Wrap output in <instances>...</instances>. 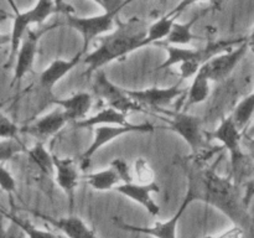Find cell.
<instances>
[{
  "label": "cell",
  "instance_id": "obj_9",
  "mask_svg": "<svg viewBox=\"0 0 254 238\" xmlns=\"http://www.w3.org/2000/svg\"><path fill=\"white\" fill-rule=\"evenodd\" d=\"M155 130V125L151 123H140L131 124L128 123L126 125H102L94 128V138L91 145L87 148V150L81 156V168L82 170H86L91 164L92 158L98 150H101L104 145L113 141L114 139L121 138L126 134L139 133L148 134L153 133Z\"/></svg>",
  "mask_w": 254,
  "mask_h": 238
},
{
  "label": "cell",
  "instance_id": "obj_42",
  "mask_svg": "<svg viewBox=\"0 0 254 238\" xmlns=\"http://www.w3.org/2000/svg\"><path fill=\"white\" fill-rule=\"evenodd\" d=\"M243 136H248V138H252V136H254V124L253 125H251L250 128H247V130L245 131Z\"/></svg>",
  "mask_w": 254,
  "mask_h": 238
},
{
  "label": "cell",
  "instance_id": "obj_43",
  "mask_svg": "<svg viewBox=\"0 0 254 238\" xmlns=\"http://www.w3.org/2000/svg\"><path fill=\"white\" fill-rule=\"evenodd\" d=\"M160 1H164V0H160Z\"/></svg>",
  "mask_w": 254,
  "mask_h": 238
},
{
  "label": "cell",
  "instance_id": "obj_16",
  "mask_svg": "<svg viewBox=\"0 0 254 238\" xmlns=\"http://www.w3.org/2000/svg\"><path fill=\"white\" fill-rule=\"evenodd\" d=\"M114 191L130 198L131 201L136 202L138 205L143 206L150 215L158 216L160 213V207L154 201V198L151 197V193L160 191V186L156 182L150 183V185H139L136 182L119 183L114 188Z\"/></svg>",
  "mask_w": 254,
  "mask_h": 238
},
{
  "label": "cell",
  "instance_id": "obj_44",
  "mask_svg": "<svg viewBox=\"0 0 254 238\" xmlns=\"http://www.w3.org/2000/svg\"><path fill=\"white\" fill-rule=\"evenodd\" d=\"M0 107H1V104H0Z\"/></svg>",
  "mask_w": 254,
  "mask_h": 238
},
{
  "label": "cell",
  "instance_id": "obj_10",
  "mask_svg": "<svg viewBox=\"0 0 254 238\" xmlns=\"http://www.w3.org/2000/svg\"><path fill=\"white\" fill-rule=\"evenodd\" d=\"M195 201L193 196L190 192H186L185 197H184L183 202H181L180 207L178 208L173 217L169 218L165 222H155L153 226L149 227H138V226H133L130 223H127L124 221L119 220L118 217H113V223L118 228L123 231H128V232L133 233H141V235H148L154 238H176V230H178V223L185 211L188 210L189 206Z\"/></svg>",
  "mask_w": 254,
  "mask_h": 238
},
{
  "label": "cell",
  "instance_id": "obj_32",
  "mask_svg": "<svg viewBox=\"0 0 254 238\" xmlns=\"http://www.w3.org/2000/svg\"><path fill=\"white\" fill-rule=\"evenodd\" d=\"M111 166L117 171V174L121 178L122 183H129L134 182L133 180V171H131V168L129 166V164L127 163L126 160L121 158L114 159L111 163Z\"/></svg>",
  "mask_w": 254,
  "mask_h": 238
},
{
  "label": "cell",
  "instance_id": "obj_33",
  "mask_svg": "<svg viewBox=\"0 0 254 238\" xmlns=\"http://www.w3.org/2000/svg\"><path fill=\"white\" fill-rule=\"evenodd\" d=\"M0 188L7 193H11L16 190L14 176L10 174V171L5 168L2 163H0Z\"/></svg>",
  "mask_w": 254,
  "mask_h": 238
},
{
  "label": "cell",
  "instance_id": "obj_41",
  "mask_svg": "<svg viewBox=\"0 0 254 238\" xmlns=\"http://www.w3.org/2000/svg\"><path fill=\"white\" fill-rule=\"evenodd\" d=\"M7 1V4H9V6L11 7V10L12 11H14V14L15 15H17L19 14V7H17V5H16V2H15V0H6Z\"/></svg>",
  "mask_w": 254,
  "mask_h": 238
},
{
  "label": "cell",
  "instance_id": "obj_24",
  "mask_svg": "<svg viewBox=\"0 0 254 238\" xmlns=\"http://www.w3.org/2000/svg\"><path fill=\"white\" fill-rule=\"evenodd\" d=\"M254 114V92L246 96L245 98L241 99L240 103L235 107L231 118H232L235 125L245 134L247 130V125L252 119Z\"/></svg>",
  "mask_w": 254,
  "mask_h": 238
},
{
  "label": "cell",
  "instance_id": "obj_29",
  "mask_svg": "<svg viewBox=\"0 0 254 238\" xmlns=\"http://www.w3.org/2000/svg\"><path fill=\"white\" fill-rule=\"evenodd\" d=\"M25 145L19 139H1L0 140V163L9 161L17 154L25 151Z\"/></svg>",
  "mask_w": 254,
  "mask_h": 238
},
{
  "label": "cell",
  "instance_id": "obj_34",
  "mask_svg": "<svg viewBox=\"0 0 254 238\" xmlns=\"http://www.w3.org/2000/svg\"><path fill=\"white\" fill-rule=\"evenodd\" d=\"M0 238H27L24 231L19 227L15 222L10 221L7 228H4L2 225V217L0 216Z\"/></svg>",
  "mask_w": 254,
  "mask_h": 238
},
{
  "label": "cell",
  "instance_id": "obj_30",
  "mask_svg": "<svg viewBox=\"0 0 254 238\" xmlns=\"http://www.w3.org/2000/svg\"><path fill=\"white\" fill-rule=\"evenodd\" d=\"M226 1H228V0H180V2L165 15L176 20L185 10H188V7L192 6L193 4H197V2H208V4H211V6L220 9L221 5Z\"/></svg>",
  "mask_w": 254,
  "mask_h": 238
},
{
  "label": "cell",
  "instance_id": "obj_12",
  "mask_svg": "<svg viewBox=\"0 0 254 238\" xmlns=\"http://www.w3.org/2000/svg\"><path fill=\"white\" fill-rule=\"evenodd\" d=\"M57 27V24L50 25L44 30H27L25 34L24 39H22L21 45L19 47L16 57H15V68H14V77H12V84L17 83L21 81L27 73L32 69L34 66L35 57L37 55V46H39L40 37L45 34L46 31Z\"/></svg>",
  "mask_w": 254,
  "mask_h": 238
},
{
  "label": "cell",
  "instance_id": "obj_21",
  "mask_svg": "<svg viewBox=\"0 0 254 238\" xmlns=\"http://www.w3.org/2000/svg\"><path fill=\"white\" fill-rule=\"evenodd\" d=\"M126 124H128V114L106 107V108L101 109L98 113L76 121L74 126L78 129H89L102 125H126Z\"/></svg>",
  "mask_w": 254,
  "mask_h": 238
},
{
  "label": "cell",
  "instance_id": "obj_1",
  "mask_svg": "<svg viewBox=\"0 0 254 238\" xmlns=\"http://www.w3.org/2000/svg\"><path fill=\"white\" fill-rule=\"evenodd\" d=\"M217 164L190 169L188 191L195 201H202L206 205L213 206L236 226L245 230L251 225V217L247 212L248 202L242 197L240 185L232 178H225L216 173Z\"/></svg>",
  "mask_w": 254,
  "mask_h": 238
},
{
  "label": "cell",
  "instance_id": "obj_35",
  "mask_svg": "<svg viewBox=\"0 0 254 238\" xmlns=\"http://www.w3.org/2000/svg\"><path fill=\"white\" fill-rule=\"evenodd\" d=\"M98 5L103 11H114V10L124 9L127 5L131 4L134 0H92Z\"/></svg>",
  "mask_w": 254,
  "mask_h": 238
},
{
  "label": "cell",
  "instance_id": "obj_13",
  "mask_svg": "<svg viewBox=\"0 0 254 238\" xmlns=\"http://www.w3.org/2000/svg\"><path fill=\"white\" fill-rule=\"evenodd\" d=\"M183 81L171 87L166 88H159V87H151L146 89H135V91H128V94L134 102L146 108L154 109V111H163V108L170 106L175 99L184 94V89L181 88Z\"/></svg>",
  "mask_w": 254,
  "mask_h": 238
},
{
  "label": "cell",
  "instance_id": "obj_4",
  "mask_svg": "<svg viewBox=\"0 0 254 238\" xmlns=\"http://www.w3.org/2000/svg\"><path fill=\"white\" fill-rule=\"evenodd\" d=\"M211 139H216L222 144V148L230 153L231 159V178L240 185L251 174L254 161L250 154L243 151V133L235 125L232 118L223 117L220 125L212 133H207Z\"/></svg>",
  "mask_w": 254,
  "mask_h": 238
},
{
  "label": "cell",
  "instance_id": "obj_23",
  "mask_svg": "<svg viewBox=\"0 0 254 238\" xmlns=\"http://www.w3.org/2000/svg\"><path fill=\"white\" fill-rule=\"evenodd\" d=\"M210 82V79L201 71L196 73V76L192 79V83L189 88L188 98H186L185 102V109H188L189 107L196 106V104L203 103L208 98L211 92Z\"/></svg>",
  "mask_w": 254,
  "mask_h": 238
},
{
  "label": "cell",
  "instance_id": "obj_20",
  "mask_svg": "<svg viewBox=\"0 0 254 238\" xmlns=\"http://www.w3.org/2000/svg\"><path fill=\"white\" fill-rule=\"evenodd\" d=\"M207 14V10H203L202 12L193 15L189 21L186 22H174L173 27H171L170 32H169L168 37L160 42L159 45H173V46H188L192 40L201 39L200 36L195 35L192 32V27L198 20L202 16Z\"/></svg>",
  "mask_w": 254,
  "mask_h": 238
},
{
  "label": "cell",
  "instance_id": "obj_28",
  "mask_svg": "<svg viewBox=\"0 0 254 238\" xmlns=\"http://www.w3.org/2000/svg\"><path fill=\"white\" fill-rule=\"evenodd\" d=\"M2 215L6 218H9V221L16 223L20 228L25 232L27 238H59L56 235H54L52 232L46 230H41V228L36 227L35 225H32L30 221L25 220V218L17 217L16 215H12V213H6L4 212Z\"/></svg>",
  "mask_w": 254,
  "mask_h": 238
},
{
  "label": "cell",
  "instance_id": "obj_17",
  "mask_svg": "<svg viewBox=\"0 0 254 238\" xmlns=\"http://www.w3.org/2000/svg\"><path fill=\"white\" fill-rule=\"evenodd\" d=\"M83 55V52L79 51L68 60H54L40 74V86L46 91H51L64 76H67L81 62Z\"/></svg>",
  "mask_w": 254,
  "mask_h": 238
},
{
  "label": "cell",
  "instance_id": "obj_7",
  "mask_svg": "<svg viewBox=\"0 0 254 238\" xmlns=\"http://www.w3.org/2000/svg\"><path fill=\"white\" fill-rule=\"evenodd\" d=\"M123 9L114 10V11H103L99 15H93V16H76L74 14L66 15V21L64 26H68L71 29H74L82 35L83 39V47L82 52L84 55L88 51V47L93 40L99 39L103 35L109 34L113 31L114 26L117 25V17L119 16L121 11ZM60 25V26H62Z\"/></svg>",
  "mask_w": 254,
  "mask_h": 238
},
{
  "label": "cell",
  "instance_id": "obj_26",
  "mask_svg": "<svg viewBox=\"0 0 254 238\" xmlns=\"http://www.w3.org/2000/svg\"><path fill=\"white\" fill-rule=\"evenodd\" d=\"M176 20L173 17H169L168 15H164L160 19L156 20L155 22L149 25L148 27V35H146V40H148V45L151 44H160L164 40L168 37L169 32H170L171 27H173L174 22Z\"/></svg>",
  "mask_w": 254,
  "mask_h": 238
},
{
  "label": "cell",
  "instance_id": "obj_36",
  "mask_svg": "<svg viewBox=\"0 0 254 238\" xmlns=\"http://www.w3.org/2000/svg\"><path fill=\"white\" fill-rule=\"evenodd\" d=\"M243 235H245V230L240 226L235 225L232 228L225 231V232L215 236H205L203 238H243Z\"/></svg>",
  "mask_w": 254,
  "mask_h": 238
},
{
  "label": "cell",
  "instance_id": "obj_18",
  "mask_svg": "<svg viewBox=\"0 0 254 238\" xmlns=\"http://www.w3.org/2000/svg\"><path fill=\"white\" fill-rule=\"evenodd\" d=\"M35 215L41 217L42 220L54 226L59 231H61L68 238H98L94 231L91 227H88L86 222L82 218H79L78 216L71 215L68 217L55 218L51 217V216L42 215V213L37 212H35Z\"/></svg>",
  "mask_w": 254,
  "mask_h": 238
},
{
  "label": "cell",
  "instance_id": "obj_38",
  "mask_svg": "<svg viewBox=\"0 0 254 238\" xmlns=\"http://www.w3.org/2000/svg\"><path fill=\"white\" fill-rule=\"evenodd\" d=\"M243 144H245L246 148L248 149V154H250V156L254 161V136H252V138L243 136Z\"/></svg>",
  "mask_w": 254,
  "mask_h": 238
},
{
  "label": "cell",
  "instance_id": "obj_8",
  "mask_svg": "<svg viewBox=\"0 0 254 238\" xmlns=\"http://www.w3.org/2000/svg\"><path fill=\"white\" fill-rule=\"evenodd\" d=\"M92 89L94 96L109 108L117 109L124 114H129L130 112H144L143 107L130 98L127 89L114 84L102 69L94 74Z\"/></svg>",
  "mask_w": 254,
  "mask_h": 238
},
{
  "label": "cell",
  "instance_id": "obj_3",
  "mask_svg": "<svg viewBox=\"0 0 254 238\" xmlns=\"http://www.w3.org/2000/svg\"><path fill=\"white\" fill-rule=\"evenodd\" d=\"M245 40L246 37H242V39L210 40L207 45L201 47V49L161 45L166 51V59L156 69H166L178 66L181 81L192 78L200 71L201 67L207 63L212 57L233 49L237 45L242 44Z\"/></svg>",
  "mask_w": 254,
  "mask_h": 238
},
{
  "label": "cell",
  "instance_id": "obj_15",
  "mask_svg": "<svg viewBox=\"0 0 254 238\" xmlns=\"http://www.w3.org/2000/svg\"><path fill=\"white\" fill-rule=\"evenodd\" d=\"M68 121L66 113L61 108H56L30 124L26 129H24V131L36 138L37 141L44 143L45 140L56 135Z\"/></svg>",
  "mask_w": 254,
  "mask_h": 238
},
{
  "label": "cell",
  "instance_id": "obj_14",
  "mask_svg": "<svg viewBox=\"0 0 254 238\" xmlns=\"http://www.w3.org/2000/svg\"><path fill=\"white\" fill-rule=\"evenodd\" d=\"M55 180L68 198L71 211L74 205V192L79 183V171L76 161L71 158H59L54 155Z\"/></svg>",
  "mask_w": 254,
  "mask_h": 238
},
{
  "label": "cell",
  "instance_id": "obj_25",
  "mask_svg": "<svg viewBox=\"0 0 254 238\" xmlns=\"http://www.w3.org/2000/svg\"><path fill=\"white\" fill-rule=\"evenodd\" d=\"M30 159L35 163V165L40 169L46 175H54L55 165H54V155L50 154L45 148L42 141H37L30 150H27Z\"/></svg>",
  "mask_w": 254,
  "mask_h": 238
},
{
  "label": "cell",
  "instance_id": "obj_5",
  "mask_svg": "<svg viewBox=\"0 0 254 238\" xmlns=\"http://www.w3.org/2000/svg\"><path fill=\"white\" fill-rule=\"evenodd\" d=\"M161 118L168 123V128L171 131L176 133L186 141L195 156L197 158L206 156L208 151L216 153V150L211 149L210 143L207 140L208 134L203 131L202 120L200 117L192 116V114L183 111L164 112V116H161Z\"/></svg>",
  "mask_w": 254,
  "mask_h": 238
},
{
  "label": "cell",
  "instance_id": "obj_11",
  "mask_svg": "<svg viewBox=\"0 0 254 238\" xmlns=\"http://www.w3.org/2000/svg\"><path fill=\"white\" fill-rule=\"evenodd\" d=\"M248 50H250V47H248L247 37H246V40L242 44L237 45L233 49L212 57L207 63H205L201 67L200 71L211 82L223 81V79H226L232 73L233 69L242 61L243 57L247 55Z\"/></svg>",
  "mask_w": 254,
  "mask_h": 238
},
{
  "label": "cell",
  "instance_id": "obj_31",
  "mask_svg": "<svg viewBox=\"0 0 254 238\" xmlns=\"http://www.w3.org/2000/svg\"><path fill=\"white\" fill-rule=\"evenodd\" d=\"M19 131V126L0 112V140L1 139H17Z\"/></svg>",
  "mask_w": 254,
  "mask_h": 238
},
{
  "label": "cell",
  "instance_id": "obj_27",
  "mask_svg": "<svg viewBox=\"0 0 254 238\" xmlns=\"http://www.w3.org/2000/svg\"><path fill=\"white\" fill-rule=\"evenodd\" d=\"M133 180L139 185H150L155 182L156 174L145 158H136L133 164Z\"/></svg>",
  "mask_w": 254,
  "mask_h": 238
},
{
  "label": "cell",
  "instance_id": "obj_40",
  "mask_svg": "<svg viewBox=\"0 0 254 238\" xmlns=\"http://www.w3.org/2000/svg\"><path fill=\"white\" fill-rule=\"evenodd\" d=\"M247 42H248V47H250V50L254 54V29L252 30L250 36L247 37Z\"/></svg>",
  "mask_w": 254,
  "mask_h": 238
},
{
  "label": "cell",
  "instance_id": "obj_6",
  "mask_svg": "<svg viewBox=\"0 0 254 238\" xmlns=\"http://www.w3.org/2000/svg\"><path fill=\"white\" fill-rule=\"evenodd\" d=\"M52 14H60V9L57 6L55 0H37L34 7L25 12H19L15 15L12 20V30H11V44H10V54L7 66L12 64L15 61L19 47L21 45L22 39L27 30H30L31 25H40L51 16Z\"/></svg>",
  "mask_w": 254,
  "mask_h": 238
},
{
  "label": "cell",
  "instance_id": "obj_22",
  "mask_svg": "<svg viewBox=\"0 0 254 238\" xmlns=\"http://www.w3.org/2000/svg\"><path fill=\"white\" fill-rule=\"evenodd\" d=\"M84 178H86V182L97 191L114 190L119 183H122L121 178L112 166L101 171L87 174Z\"/></svg>",
  "mask_w": 254,
  "mask_h": 238
},
{
  "label": "cell",
  "instance_id": "obj_2",
  "mask_svg": "<svg viewBox=\"0 0 254 238\" xmlns=\"http://www.w3.org/2000/svg\"><path fill=\"white\" fill-rule=\"evenodd\" d=\"M148 27L149 25L145 20L138 16L130 17L127 21L117 20L113 31L97 39L98 44L96 49L84 57L83 62L87 67L84 74L89 77L97 71H101L106 64L124 59L131 52L149 46L146 40Z\"/></svg>",
  "mask_w": 254,
  "mask_h": 238
},
{
  "label": "cell",
  "instance_id": "obj_37",
  "mask_svg": "<svg viewBox=\"0 0 254 238\" xmlns=\"http://www.w3.org/2000/svg\"><path fill=\"white\" fill-rule=\"evenodd\" d=\"M60 9V14H64V16L69 14H74V9L72 5H69L68 2L64 1V0H55Z\"/></svg>",
  "mask_w": 254,
  "mask_h": 238
},
{
  "label": "cell",
  "instance_id": "obj_19",
  "mask_svg": "<svg viewBox=\"0 0 254 238\" xmlns=\"http://www.w3.org/2000/svg\"><path fill=\"white\" fill-rule=\"evenodd\" d=\"M52 103L66 113L69 121H76L86 119L93 104V97L87 92H79L67 98H55Z\"/></svg>",
  "mask_w": 254,
  "mask_h": 238
},
{
  "label": "cell",
  "instance_id": "obj_39",
  "mask_svg": "<svg viewBox=\"0 0 254 238\" xmlns=\"http://www.w3.org/2000/svg\"><path fill=\"white\" fill-rule=\"evenodd\" d=\"M11 44V36L10 35H4L0 34V49L5 45H10Z\"/></svg>",
  "mask_w": 254,
  "mask_h": 238
}]
</instances>
